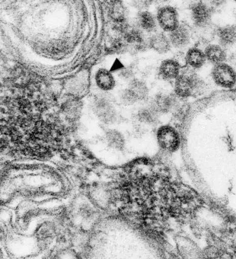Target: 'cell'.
I'll list each match as a JSON object with an SVG mask.
<instances>
[{
	"label": "cell",
	"mask_w": 236,
	"mask_h": 259,
	"mask_svg": "<svg viewBox=\"0 0 236 259\" xmlns=\"http://www.w3.org/2000/svg\"><path fill=\"white\" fill-rule=\"evenodd\" d=\"M207 1L198 0L190 8V15L193 24L199 28H206L210 26L213 20L214 9Z\"/></svg>",
	"instance_id": "obj_1"
},
{
	"label": "cell",
	"mask_w": 236,
	"mask_h": 259,
	"mask_svg": "<svg viewBox=\"0 0 236 259\" xmlns=\"http://www.w3.org/2000/svg\"><path fill=\"white\" fill-rule=\"evenodd\" d=\"M200 84V80L195 73L186 70L175 80V93L180 98L188 97L197 91Z\"/></svg>",
	"instance_id": "obj_2"
},
{
	"label": "cell",
	"mask_w": 236,
	"mask_h": 259,
	"mask_svg": "<svg viewBox=\"0 0 236 259\" xmlns=\"http://www.w3.org/2000/svg\"><path fill=\"white\" fill-rule=\"evenodd\" d=\"M156 138L159 146L167 152H174L180 146L179 134L171 125H164L160 126L156 132Z\"/></svg>",
	"instance_id": "obj_3"
},
{
	"label": "cell",
	"mask_w": 236,
	"mask_h": 259,
	"mask_svg": "<svg viewBox=\"0 0 236 259\" xmlns=\"http://www.w3.org/2000/svg\"><path fill=\"white\" fill-rule=\"evenodd\" d=\"M156 18L159 26L165 32L170 33L180 25L178 13L175 8L170 6L161 7L157 12Z\"/></svg>",
	"instance_id": "obj_4"
},
{
	"label": "cell",
	"mask_w": 236,
	"mask_h": 259,
	"mask_svg": "<svg viewBox=\"0 0 236 259\" xmlns=\"http://www.w3.org/2000/svg\"><path fill=\"white\" fill-rule=\"evenodd\" d=\"M212 76L218 85L231 88L236 83V73L228 64L222 62L215 64L212 71Z\"/></svg>",
	"instance_id": "obj_5"
},
{
	"label": "cell",
	"mask_w": 236,
	"mask_h": 259,
	"mask_svg": "<svg viewBox=\"0 0 236 259\" xmlns=\"http://www.w3.org/2000/svg\"><path fill=\"white\" fill-rule=\"evenodd\" d=\"M176 95L159 94L155 96L151 104L158 113L175 112L180 107Z\"/></svg>",
	"instance_id": "obj_6"
},
{
	"label": "cell",
	"mask_w": 236,
	"mask_h": 259,
	"mask_svg": "<svg viewBox=\"0 0 236 259\" xmlns=\"http://www.w3.org/2000/svg\"><path fill=\"white\" fill-rule=\"evenodd\" d=\"M190 28L185 24H180L169 33V38L172 46L178 49L186 47L190 43L192 33Z\"/></svg>",
	"instance_id": "obj_7"
},
{
	"label": "cell",
	"mask_w": 236,
	"mask_h": 259,
	"mask_svg": "<svg viewBox=\"0 0 236 259\" xmlns=\"http://www.w3.org/2000/svg\"><path fill=\"white\" fill-rule=\"evenodd\" d=\"M215 34L219 44L225 49L232 46L236 44V23L219 27Z\"/></svg>",
	"instance_id": "obj_8"
},
{
	"label": "cell",
	"mask_w": 236,
	"mask_h": 259,
	"mask_svg": "<svg viewBox=\"0 0 236 259\" xmlns=\"http://www.w3.org/2000/svg\"><path fill=\"white\" fill-rule=\"evenodd\" d=\"M95 110L98 117L104 122L111 123L116 120L115 109L107 100L101 99L97 101Z\"/></svg>",
	"instance_id": "obj_9"
},
{
	"label": "cell",
	"mask_w": 236,
	"mask_h": 259,
	"mask_svg": "<svg viewBox=\"0 0 236 259\" xmlns=\"http://www.w3.org/2000/svg\"><path fill=\"white\" fill-rule=\"evenodd\" d=\"M180 66L179 63L174 59H166L162 62L159 74L164 79L170 80L175 79L180 74Z\"/></svg>",
	"instance_id": "obj_10"
},
{
	"label": "cell",
	"mask_w": 236,
	"mask_h": 259,
	"mask_svg": "<svg viewBox=\"0 0 236 259\" xmlns=\"http://www.w3.org/2000/svg\"><path fill=\"white\" fill-rule=\"evenodd\" d=\"M207 60L217 64L224 62L226 58L225 48L218 44H210L207 45L204 50Z\"/></svg>",
	"instance_id": "obj_11"
},
{
	"label": "cell",
	"mask_w": 236,
	"mask_h": 259,
	"mask_svg": "<svg viewBox=\"0 0 236 259\" xmlns=\"http://www.w3.org/2000/svg\"><path fill=\"white\" fill-rule=\"evenodd\" d=\"M95 80L99 89L104 91L112 90L115 84L114 78L110 72L106 69H99L96 72Z\"/></svg>",
	"instance_id": "obj_12"
},
{
	"label": "cell",
	"mask_w": 236,
	"mask_h": 259,
	"mask_svg": "<svg viewBox=\"0 0 236 259\" xmlns=\"http://www.w3.org/2000/svg\"><path fill=\"white\" fill-rule=\"evenodd\" d=\"M149 45L153 50L160 54L168 52L172 46L169 37L161 33L152 35L149 40Z\"/></svg>",
	"instance_id": "obj_13"
},
{
	"label": "cell",
	"mask_w": 236,
	"mask_h": 259,
	"mask_svg": "<svg viewBox=\"0 0 236 259\" xmlns=\"http://www.w3.org/2000/svg\"><path fill=\"white\" fill-rule=\"evenodd\" d=\"M207 59L204 51L196 47H192L188 50L185 55L186 63L193 68L201 67Z\"/></svg>",
	"instance_id": "obj_14"
},
{
	"label": "cell",
	"mask_w": 236,
	"mask_h": 259,
	"mask_svg": "<svg viewBox=\"0 0 236 259\" xmlns=\"http://www.w3.org/2000/svg\"><path fill=\"white\" fill-rule=\"evenodd\" d=\"M137 21L138 27L147 32L154 31L158 24L156 18L147 11H142L138 14Z\"/></svg>",
	"instance_id": "obj_15"
},
{
	"label": "cell",
	"mask_w": 236,
	"mask_h": 259,
	"mask_svg": "<svg viewBox=\"0 0 236 259\" xmlns=\"http://www.w3.org/2000/svg\"><path fill=\"white\" fill-rule=\"evenodd\" d=\"M128 89L137 102L147 98L148 89L147 85L142 80L134 78L130 81Z\"/></svg>",
	"instance_id": "obj_16"
},
{
	"label": "cell",
	"mask_w": 236,
	"mask_h": 259,
	"mask_svg": "<svg viewBox=\"0 0 236 259\" xmlns=\"http://www.w3.org/2000/svg\"><path fill=\"white\" fill-rule=\"evenodd\" d=\"M158 113H159L155 108L150 105L141 108L138 111L137 116L140 122L146 124H153L158 119Z\"/></svg>",
	"instance_id": "obj_17"
},
{
	"label": "cell",
	"mask_w": 236,
	"mask_h": 259,
	"mask_svg": "<svg viewBox=\"0 0 236 259\" xmlns=\"http://www.w3.org/2000/svg\"><path fill=\"white\" fill-rule=\"evenodd\" d=\"M106 137L109 143L117 149L123 148L125 139L123 135L118 131L110 130L106 133Z\"/></svg>",
	"instance_id": "obj_18"
},
{
	"label": "cell",
	"mask_w": 236,
	"mask_h": 259,
	"mask_svg": "<svg viewBox=\"0 0 236 259\" xmlns=\"http://www.w3.org/2000/svg\"><path fill=\"white\" fill-rule=\"evenodd\" d=\"M122 103L125 105H131L137 102L135 97L128 88L125 89L121 94Z\"/></svg>",
	"instance_id": "obj_19"
},
{
	"label": "cell",
	"mask_w": 236,
	"mask_h": 259,
	"mask_svg": "<svg viewBox=\"0 0 236 259\" xmlns=\"http://www.w3.org/2000/svg\"><path fill=\"white\" fill-rule=\"evenodd\" d=\"M112 16L117 21H123L125 18V9L120 3H116L112 8Z\"/></svg>",
	"instance_id": "obj_20"
},
{
	"label": "cell",
	"mask_w": 236,
	"mask_h": 259,
	"mask_svg": "<svg viewBox=\"0 0 236 259\" xmlns=\"http://www.w3.org/2000/svg\"><path fill=\"white\" fill-rule=\"evenodd\" d=\"M211 1L212 3H218L222 0H209Z\"/></svg>",
	"instance_id": "obj_21"
},
{
	"label": "cell",
	"mask_w": 236,
	"mask_h": 259,
	"mask_svg": "<svg viewBox=\"0 0 236 259\" xmlns=\"http://www.w3.org/2000/svg\"><path fill=\"white\" fill-rule=\"evenodd\" d=\"M235 53H236V52H235Z\"/></svg>",
	"instance_id": "obj_22"
}]
</instances>
